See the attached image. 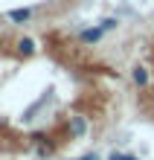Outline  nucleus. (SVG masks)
I'll return each mask as SVG.
<instances>
[{
  "label": "nucleus",
  "instance_id": "4",
  "mask_svg": "<svg viewBox=\"0 0 154 160\" xmlns=\"http://www.w3.org/2000/svg\"><path fill=\"white\" fill-rule=\"evenodd\" d=\"M131 79H134L137 88H148L151 73H148V67H142V64H134V67H131Z\"/></svg>",
  "mask_w": 154,
  "mask_h": 160
},
{
  "label": "nucleus",
  "instance_id": "6",
  "mask_svg": "<svg viewBox=\"0 0 154 160\" xmlns=\"http://www.w3.org/2000/svg\"><path fill=\"white\" fill-rule=\"evenodd\" d=\"M99 26H102V32H113L119 26V21L117 18H105V21H99Z\"/></svg>",
  "mask_w": 154,
  "mask_h": 160
},
{
  "label": "nucleus",
  "instance_id": "8",
  "mask_svg": "<svg viewBox=\"0 0 154 160\" xmlns=\"http://www.w3.org/2000/svg\"><path fill=\"white\" fill-rule=\"evenodd\" d=\"M76 160H99V154H93V152H87V154H82V157H76Z\"/></svg>",
  "mask_w": 154,
  "mask_h": 160
},
{
  "label": "nucleus",
  "instance_id": "3",
  "mask_svg": "<svg viewBox=\"0 0 154 160\" xmlns=\"http://www.w3.org/2000/svg\"><path fill=\"white\" fill-rule=\"evenodd\" d=\"M102 35H105V32H102V26L96 23V26H87V29H82V32H79V41L90 47V44H99V41H102Z\"/></svg>",
  "mask_w": 154,
  "mask_h": 160
},
{
  "label": "nucleus",
  "instance_id": "2",
  "mask_svg": "<svg viewBox=\"0 0 154 160\" xmlns=\"http://www.w3.org/2000/svg\"><path fill=\"white\" fill-rule=\"evenodd\" d=\"M15 50H17V55H21V58H32V55L38 52V44H35V38L23 35V38L15 41Z\"/></svg>",
  "mask_w": 154,
  "mask_h": 160
},
{
  "label": "nucleus",
  "instance_id": "1",
  "mask_svg": "<svg viewBox=\"0 0 154 160\" xmlns=\"http://www.w3.org/2000/svg\"><path fill=\"white\" fill-rule=\"evenodd\" d=\"M67 134H70V140H82L84 134H87V119H84L82 114H73L70 119H67Z\"/></svg>",
  "mask_w": 154,
  "mask_h": 160
},
{
  "label": "nucleus",
  "instance_id": "7",
  "mask_svg": "<svg viewBox=\"0 0 154 160\" xmlns=\"http://www.w3.org/2000/svg\"><path fill=\"white\" fill-rule=\"evenodd\" d=\"M108 160H140V157L137 154H128V152H113Z\"/></svg>",
  "mask_w": 154,
  "mask_h": 160
},
{
  "label": "nucleus",
  "instance_id": "5",
  "mask_svg": "<svg viewBox=\"0 0 154 160\" xmlns=\"http://www.w3.org/2000/svg\"><path fill=\"white\" fill-rule=\"evenodd\" d=\"M6 18H9L12 23H26V21L32 18V9H26V6H23V9H9Z\"/></svg>",
  "mask_w": 154,
  "mask_h": 160
}]
</instances>
